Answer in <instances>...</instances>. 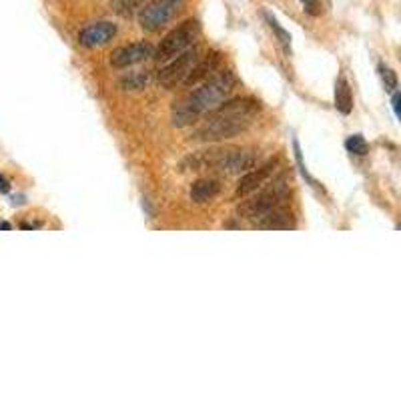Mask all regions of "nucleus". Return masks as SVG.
<instances>
[{"label": "nucleus", "instance_id": "a211bd4d", "mask_svg": "<svg viewBox=\"0 0 401 401\" xmlns=\"http://www.w3.org/2000/svg\"><path fill=\"white\" fill-rule=\"evenodd\" d=\"M379 72H381V80H383L385 89L387 91H395L398 89V76H395V72L391 71V69H385V67H379Z\"/></svg>", "mask_w": 401, "mask_h": 401}, {"label": "nucleus", "instance_id": "423d86ee", "mask_svg": "<svg viewBox=\"0 0 401 401\" xmlns=\"http://www.w3.org/2000/svg\"><path fill=\"white\" fill-rule=\"evenodd\" d=\"M187 0H153L139 12V24L147 32H157L171 23Z\"/></svg>", "mask_w": 401, "mask_h": 401}, {"label": "nucleus", "instance_id": "1a4fd4ad", "mask_svg": "<svg viewBox=\"0 0 401 401\" xmlns=\"http://www.w3.org/2000/svg\"><path fill=\"white\" fill-rule=\"evenodd\" d=\"M149 56H153V45L133 43V45H124V47L117 48L111 54V65L115 69H129L133 65H139L142 61H147Z\"/></svg>", "mask_w": 401, "mask_h": 401}, {"label": "nucleus", "instance_id": "39448f33", "mask_svg": "<svg viewBox=\"0 0 401 401\" xmlns=\"http://www.w3.org/2000/svg\"><path fill=\"white\" fill-rule=\"evenodd\" d=\"M201 34V24L199 21H185L179 24L177 28H173L165 39L161 41V45L155 52V58L159 63H169L171 58L179 56L181 52H185L191 48Z\"/></svg>", "mask_w": 401, "mask_h": 401}, {"label": "nucleus", "instance_id": "9d476101", "mask_svg": "<svg viewBox=\"0 0 401 401\" xmlns=\"http://www.w3.org/2000/svg\"><path fill=\"white\" fill-rule=\"evenodd\" d=\"M275 169H277V163H275V161H269L267 165L259 166V169L253 166L251 171L243 173V177H241V181H239V185H237L235 191L237 197H247V195L259 191L261 187L273 177Z\"/></svg>", "mask_w": 401, "mask_h": 401}, {"label": "nucleus", "instance_id": "6ab92c4d", "mask_svg": "<svg viewBox=\"0 0 401 401\" xmlns=\"http://www.w3.org/2000/svg\"><path fill=\"white\" fill-rule=\"evenodd\" d=\"M293 151H295V159H297V165H299V169H301V173H303V177H305L307 181L311 183V185H315V181L311 179V175L307 173L305 165H303V155H301V149H299V142L293 141Z\"/></svg>", "mask_w": 401, "mask_h": 401}, {"label": "nucleus", "instance_id": "dca6fc26", "mask_svg": "<svg viewBox=\"0 0 401 401\" xmlns=\"http://www.w3.org/2000/svg\"><path fill=\"white\" fill-rule=\"evenodd\" d=\"M265 21H267V24H269V28H271V30L277 34L279 43H281L285 48H289V45H291V36H289V32H287L285 28H281V26H279L277 19H275V17H271L269 12H265Z\"/></svg>", "mask_w": 401, "mask_h": 401}, {"label": "nucleus", "instance_id": "aec40b11", "mask_svg": "<svg viewBox=\"0 0 401 401\" xmlns=\"http://www.w3.org/2000/svg\"><path fill=\"white\" fill-rule=\"evenodd\" d=\"M309 14H319V2L317 0H301Z\"/></svg>", "mask_w": 401, "mask_h": 401}, {"label": "nucleus", "instance_id": "7ed1b4c3", "mask_svg": "<svg viewBox=\"0 0 401 401\" xmlns=\"http://www.w3.org/2000/svg\"><path fill=\"white\" fill-rule=\"evenodd\" d=\"M257 165V157L253 153L233 149V147H215L209 151H197L183 161L185 171L201 173L213 171L223 175H241Z\"/></svg>", "mask_w": 401, "mask_h": 401}, {"label": "nucleus", "instance_id": "ddd939ff", "mask_svg": "<svg viewBox=\"0 0 401 401\" xmlns=\"http://www.w3.org/2000/svg\"><path fill=\"white\" fill-rule=\"evenodd\" d=\"M335 109L341 115H349L354 109V95H351V89L345 76H339L335 83Z\"/></svg>", "mask_w": 401, "mask_h": 401}, {"label": "nucleus", "instance_id": "9b49d317", "mask_svg": "<svg viewBox=\"0 0 401 401\" xmlns=\"http://www.w3.org/2000/svg\"><path fill=\"white\" fill-rule=\"evenodd\" d=\"M221 65V52H209L207 56H201L197 61V65L191 69V72L187 74V78L183 80L185 87H197L199 83H205L207 78H211L213 74L217 72Z\"/></svg>", "mask_w": 401, "mask_h": 401}, {"label": "nucleus", "instance_id": "20e7f679", "mask_svg": "<svg viewBox=\"0 0 401 401\" xmlns=\"http://www.w3.org/2000/svg\"><path fill=\"white\" fill-rule=\"evenodd\" d=\"M257 193V191H255ZM287 193H289V185H287V179L281 177L277 179L269 189L261 191L257 195H253L251 199H247L241 207H239V219H245V221H251L253 225H259L261 221L269 215L271 211L283 207L285 199H287Z\"/></svg>", "mask_w": 401, "mask_h": 401}, {"label": "nucleus", "instance_id": "412c9836", "mask_svg": "<svg viewBox=\"0 0 401 401\" xmlns=\"http://www.w3.org/2000/svg\"><path fill=\"white\" fill-rule=\"evenodd\" d=\"M391 105H393L395 117H400V93H398V91H393V100H391Z\"/></svg>", "mask_w": 401, "mask_h": 401}, {"label": "nucleus", "instance_id": "f03ea898", "mask_svg": "<svg viewBox=\"0 0 401 401\" xmlns=\"http://www.w3.org/2000/svg\"><path fill=\"white\" fill-rule=\"evenodd\" d=\"M237 76L231 71L215 72L211 78H207L201 89L193 91L183 100L175 102L173 107V124L175 127H189L195 124L201 117H205L219 102H223L227 96L235 91Z\"/></svg>", "mask_w": 401, "mask_h": 401}, {"label": "nucleus", "instance_id": "4468645a", "mask_svg": "<svg viewBox=\"0 0 401 401\" xmlns=\"http://www.w3.org/2000/svg\"><path fill=\"white\" fill-rule=\"evenodd\" d=\"M259 227H263V229H289V227H293V223H291V213H287L283 207H279V209L269 213V215L261 221Z\"/></svg>", "mask_w": 401, "mask_h": 401}, {"label": "nucleus", "instance_id": "f257e3e1", "mask_svg": "<svg viewBox=\"0 0 401 401\" xmlns=\"http://www.w3.org/2000/svg\"><path fill=\"white\" fill-rule=\"evenodd\" d=\"M259 111V102L253 98H247V96L219 102L213 111L205 115L203 124L193 131L191 139L203 142H219L233 139L251 127L253 118L257 117Z\"/></svg>", "mask_w": 401, "mask_h": 401}, {"label": "nucleus", "instance_id": "f8f14e48", "mask_svg": "<svg viewBox=\"0 0 401 401\" xmlns=\"http://www.w3.org/2000/svg\"><path fill=\"white\" fill-rule=\"evenodd\" d=\"M219 193H221V181H217V179H199L191 185L189 191L191 201L197 205L209 203Z\"/></svg>", "mask_w": 401, "mask_h": 401}, {"label": "nucleus", "instance_id": "0eeeda50", "mask_svg": "<svg viewBox=\"0 0 401 401\" xmlns=\"http://www.w3.org/2000/svg\"><path fill=\"white\" fill-rule=\"evenodd\" d=\"M199 58H201V50L193 47L187 48L185 52H181L179 56L171 58L165 69H161V72H159V85L163 89H173V87L181 85L187 78L191 69L197 65Z\"/></svg>", "mask_w": 401, "mask_h": 401}, {"label": "nucleus", "instance_id": "6e6552de", "mask_svg": "<svg viewBox=\"0 0 401 401\" xmlns=\"http://www.w3.org/2000/svg\"><path fill=\"white\" fill-rule=\"evenodd\" d=\"M115 36H117V24L100 21V23L87 24L85 28H80L78 43L85 48H98L109 45Z\"/></svg>", "mask_w": 401, "mask_h": 401}, {"label": "nucleus", "instance_id": "4be33fe9", "mask_svg": "<svg viewBox=\"0 0 401 401\" xmlns=\"http://www.w3.org/2000/svg\"><path fill=\"white\" fill-rule=\"evenodd\" d=\"M10 189V185H8V181L0 175V193H6V191Z\"/></svg>", "mask_w": 401, "mask_h": 401}, {"label": "nucleus", "instance_id": "f3484780", "mask_svg": "<svg viewBox=\"0 0 401 401\" xmlns=\"http://www.w3.org/2000/svg\"><path fill=\"white\" fill-rule=\"evenodd\" d=\"M345 149H347L349 153H354V155H359V157L367 155V142H365V139H363L361 135H351V137L345 141Z\"/></svg>", "mask_w": 401, "mask_h": 401}, {"label": "nucleus", "instance_id": "2eb2a0df", "mask_svg": "<svg viewBox=\"0 0 401 401\" xmlns=\"http://www.w3.org/2000/svg\"><path fill=\"white\" fill-rule=\"evenodd\" d=\"M147 83H149V74L147 72H133V74L122 78V87L127 91H141V89L147 87Z\"/></svg>", "mask_w": 401, "mask_h": 401}]
</instances>
